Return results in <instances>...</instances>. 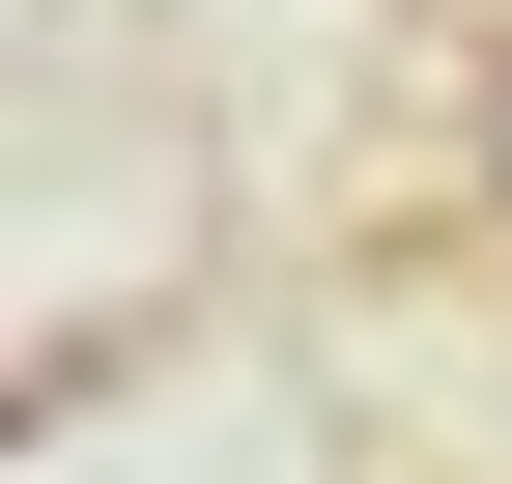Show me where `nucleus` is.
<instances>
[{
    "mask_svg": "<svg viewBox=\"0 0 512 484\" xmlns=\"http://www.w3.org/2000/svg\"><path fill=\"white\" fill-rule=\"evenodd\" d=\"M456 200H484V228H512V29H484V57H456Z\"/></svg>",
    "mask_w": 512,
    "mask_h": 484,
    "instance_id": "obj_1",
    "label": "nucleus"
}]
</instances>
